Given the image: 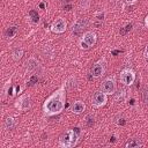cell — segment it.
Here are the masks:
<instances>
[{"instance_id": "44dd1931", "label": "cell", "mask_w": 148, "mask_h": 148, "mask_svg": "<svg viewBox=\"0 0 148 148\" xmlns=\"http://www.w3.org/2000/svg\"><path fill=\"white\" fill-rule=\"evenodd\" d=\"M131 28H132V24H127V25L125 27V29H121V30H120V34L125 35L127 31H130V30H131Z\"/></svg>"}, {"instance_id": "6da1fadb", "label": "cell", "mask_w": 148, "mask_h": 148, "mask_svg": "<svg viewBox=\"0 0 148 148\" xmlns=\"http://www.w3.org/2000/svg\"><path fill=\"white\" fill-rule=\"evenodd\" d=\"M66 102V91L65 87H61L54 91L44 103V112L46 116H54L60 113L65 108Z\"/></svg>"}, {"instance_id": "9a60e30c", "label": "cell", "mask_w": 148, "mask_h": 148, "mask_svg": "<svg viewBox=\"0 0 148 148\" xmlns=\"http://www.w3.org/2000/svg\"><path fill=\"white\" fill-rule=\"evenodd\" d=\"M142 146V143L140 142L139 139H131L127 143H126V147L127 148H136V147H140Z\"/></svg>"}, {"instance_id": "5bb4252c", "label": "cell", "mask_w": 148, "mask_h": 148, "mask_svg": "<svg viewBox=\"0 0 148 148\" xmlns=\"http://www.w3.org/2000/svg\"><path fill=\"white\" fill-rule=\"evenodd\" d=\"M12 56H13V59L14 60H20L22 58V56H23V50L21 47H16V49L13 50Z\"/></svg>"}, {"instance_id": "4316f807", "label": "cell", "mask_w": 148, "mask_h": 148, "mask_svg": "<svg viewBox=\"0 0 148 148\" xmlns=\"http://www.w3.org/2000/svg\"><path fill=\"white\" fill-rule=\"evenodd\" d=\"M145 54H146V56L148 57V45L146 46V52H145Z\"/></svg>"}, {"instance_id": "5b68a950", "label": "cell", "mask_w": 148, "mask_h": 148, "mask_svg": "<svg viewBox=\"0 0 148 148\" xmlns=\"http://www.w3.org/2000/svg\"><path fill=\"white\" fill-rule=\"evenodd\" d=\"M66 27H67L66 21H65L64 18L59 17V18H57V20L52 23L51 30H52L53 32H56V34H62V32L66 30Z\"/></svg>"}, {"instance_id": "484cf974", "label": "cell", "mask_w": 148, "mask_h": 148, "mask_svg": "<svg viewBox=\"0 0 148 148\" xmlns=\"http://www.w3.org/2000/svg\"><path fill=\"white\" fill-rule=\"evenodd\" d=\"M135 1H136V0H126V2H127V3H134Z\"/></svg>"}, {"instance_id": "2e32d148", "label": "cell", "mask_w": 148, "mask_h": 148, "mask_svg": "<svg viewBox=\"0 0 148 148\" xmlns=\"http://www.w3.org/2000/svg\"><path fill=\"white\" fill-rule=\"evenodd\" d=\"M5 127L7 130H13L15 127V120L13 117H7L5 120Z\"/></svg>"}, {"instance_id": "8992f818", "label": "cell", "mask_w": 148, "mask_h": 148, "mask_svg": "<svg viewBox=\"0 0 148 148\" xmlns=\"http://www.w3.org/2000/svg\"><path fill=\"white\" fill-rule=\"evenodd\" d=\"M102 91L105 92L106 95H110V94H113L116 91V83H114V80L113 79H106L103 81L102 86Z\"/></svg>"}, {"instance_id": "9c48e42d", "label": "cell", "mask_w": 148, "mask_h": 148, "mask_svg": "<svg viewBox=\"0 0 148 148\" xmlns=\"http://www.w3.org/2000/svg\"><path fill=\"white\" fill-rule=\"evenodd\" d=\"M103 73H104V65L101 61L97 62V64H95L92 66V68H91V75L94 77H99V76L103 75Z\"/></svg>"}, {"instance_id": "f546056e", "label": "cell", "mask_w": 148, "mask_h": 148, "mask_svg": "<svg viewBox=\"0 0 148 148\" xmlns=\"http://www.w3.org/2000/svg\"><path fill=\"white\" fill-rule=\"evenodd\" d=\"M146 25H147V27H148V16H147V17H146Z\"/></svg>"}, {"instance_id": "7402d4cb", "label": "cell", "mask_w": 148, "mask_h": 148, "mask_svg": "<svg viewBox=\"0 0 148 148\" xmlns=\"http://www.w3.org/2000/svg\"><path fill=\"white\" fill-rule=\"evenodd\" d=\"M143 101H145L146 103H148V87L143 90Z\"/></svg>"}, {"instance_id": "52a82bcc", "label": "cell", "mask_w": 148, "mask_h": 148, "mask_svg": "<svg viewBox=\"0 0 148 148\" xmlns=\"http://www.w3.org/2000/svg\"><path fill=\"white\" fill-rule=\"evenodd\" d=\"M86 27H87V21H86L84 18H80V20H77V21L73 24L72 31H73L74 35H79V34H81V32L83 31V29H84Z\"/></svg>"}, {"instance_id": "277c9868", "label": "cell", "mask_w": 148, "mask_h": 148, "mask_svg": "<svg viewBox=\"0 0 148 148\" xmlns=\"http://www.w3.org/2000/svg\"><path fill=\"white\" fill-rule=\"evenodd\" d=\"M108 102V97H106V94L103 92V91H99V92H95L94 96H92V105L96 106V108H101L103 106L105 103Z\"/></svg>"}, {"instance_id": "603a6c76", "label": "cell", "mask_w": 148, "mask_h": 148, "mask_svg": "<svg viewBox=\"0 0 148 148\" xmlns=\"http://www.w3.org/2000/svg\"><path fill=\"white\" fill-rule=\"evenodd\" d=\"M80 46H81V49H83V50H88V49H89V46H88L83 40L80 42Z\"/></svg>"}, {"instance_id": "83f0119b", "label": "cell", "mask_w": 148, "mask_h": 148, "mask_svg": "<svg viewBox=\"0 0 148 148\" xmlns=\"http://www.w3.org/2000/svg\"><path fill=\"white\" fill-rule=\"evenodd\" d=\"M65 8H66V10H69V9H71V5H67Z\"/></svg>"}, {"instance_id": "e0dca14e", "label": "cell", "mask_w": 148, "mask_h": 148, "mask_svg": "<svg viewBox=\"0 0 148 148\" xmlns=\"http://www.w3.org/2000/svg\"><path fill=\"white\" fill-rule=\"evenodd\" d=\"M29 15H30L31 21H32L34 23H38V21H39V15L37 14L36 10H30V12H29Z\"/></svg>"}, {"instance_id": "4fadbf2b", "label": "cell", "mask_w": 148, "mask_h": 148, "mask_svg": "<svg viewBox=\"0 0 148 148\" xmlns=\"http://www.w3.org/2000/svg\"><path fill=\"white\" fill-rule=\"evenodd\" d=\"M16 34H17V27H16V25H12V27L7 28V30H6V32H5L6 37H8V38H13Z\"/></svg>"}, {"instance_id": "ac0fdd59", "label": "cell", "mask_w": 148, "mask_h": 148, "mask_svg": "<svg viewBox=\"0 0 148 148\" xmlns=\"http://www.w3.org/2000/svg\"><path fill=\"white\" fill-rule=\"evenodd\" d=\"M38 82V76L37 75H32L31 77H30V80L28 81V84L29 86H34L35 83H37Z\"/></svg>"}, {"instance_id": "ffe728a7", "label": "cell", "mask_w": 148, "mask_h": 148, "mask_svg": "<svg viewBox=\"0 0 148 148\" xmlns=\"http://www.w3.org/2000/svg\"><path fill=\"white\" fill-rule=\"evenodd\" d=\"M124 97H125V91L123 90L120 94H118V95H117V97H116V101L118 102V101L120 99V102H121V101H124Z\"/></svg>"}, {"instance_id": "7a4b0ae2", "label": "cell", "mask_w": 148, "mask_h": 148, "mask_svg": "<svg viewBox=\"0 0 148 148\" xmlns=\"http://www.w3.org/2000/svg\"><path fill=\"white\" fill-rule=\"evenodd\" d=\"M79 136H80V134H77L74 130H69L60 136L59 143H60L61 147H66V148L74 147L79 141Z\"/></svg>"}, {"instance_id": "d6986e66", "label": "cell", "mask_w": 148, "mask_h": 148, "mask_svg": "<svg viewBox=\"0 0 148 148\" xmlns=\"http://www.w3.org/2000/svg\"><path fill=\"white\" fill-rule=\"evenodd\" d=\"M86 124L90 127V126H92L94 125V117L92 116H87L86 117Z\"/></svg>"}, {"instance_id": "8fae6325", "label": "cell", "mask_w": 148, "mask_h": 148, "mask_svg": "<svg viewBox=\"0 0 148 148\" xmlns=\"http://www.w3.org/2000/svg\"><path fill=\"white\" fill-rule=\"evenodd\" d=\"M84 109H86V105H84V103L81 102V101H76V102H74V104L72 105V112H73V113H76V114L82 113V112L84 111Z\"/></svg>"}, {"instance_id": "f1b7e54d", "label": "cell", "mask_w": 148, "mask_h": 148, "mask_svg": "<svg viewBox=\"0 0 148 148\" xmlns=\"http://www.w3.org/2000/svg\"><path fill=\"white\" fill-rule=\"evenodd\" d=\"M39 7H40V8H44V7H45V5H44V3H40V5H39Z\"/></svg>"}, {"instance_id": "ba28073f", "label": "cell", "mask_w": 148, "mask_h": 148, "mask_svg": "<svg viewBox=\"0 0 148 148\" xmlns=\"http://www.w3.org/2000/svg\"><path fill=\"white\" fill-rule=\"evenodd\" d=\"M16 106H17L21 111H25V110H28V109L30 108V97L27 96V95L20 97V99H18L17 103H16Z\"/></svg>"}, {"instance_id": "3957f363", "label": "cell", "mask_w": 148, "mask_h": 148, "mask_svg": "<svg viewBox=\"0 0 148 148\" xmlns=\"http://www.w3.org/2000/svg\"><path fill=\"white\" fill-rule=\"evenodd\" d=\"M120 79L121 82L126 86H131L133 84V82L135 81V74L132 69H124L120 74Z\"/></svg>"}, {"instance_id": "7c38bea8", "label": "cell", "mask_w": 148, "mask_h": 148, "mask_svg": "<svg viewBox=\"0 0 148 148\" xmlns=\"http://www.w3.org/2000/svg\"><path fill=\"white\" fill-rule=\"evenodd\" d=\"M37 66H38V62H37V60H36V59H34V58H30V59L25 62V67H27V69H28L29 72H31V71L36 69V68H37Z\"/></svg>"}, {"instance_id": "cb8c5ba5", "label": "cell", "mask_w": 148, "mask_h": 148, "mask_svg": "<svg viewBox=\"0 0 148 148\" xmlns=\"http://www.w3.org/2000/svg\"><path fill=\"white\" fill-rule=\"evenodd\" d=\"M103 17H104V14H103V13H98V14H96V18H97V20L102 21Z\"/></svg>"}, {"instance_id": "d4e9b609", "label": "cell", "mask_w": 148, "mask_h": 148, "mask_svg": "<svg viewBox=\"0 0 148 148\" xmlns=\"http://www.w3.org/2000/svg\"><path fill=\"white\" fill-rule=\"evenodd\" d=\"M118 124H119V125H124V124H125V119H123V118H121V119H119Z\"/></svg>"}, {"instance_id": "30bf717a", "label": "cell", "mask_w": 148, "mask_h": 148, "mask_svg": "<svg viewBox=\"0 0 148 148\" xmlns=\"http://www.w3.org/2000/svg\"><path fill=\"white\" fill-rule=\"evenodd\" d=\"M82 40L90 47V46L95 45V43H96V35L94 32H91V31H88V32H86L83 35V39Z\"/></svg>"}]
</instances>
